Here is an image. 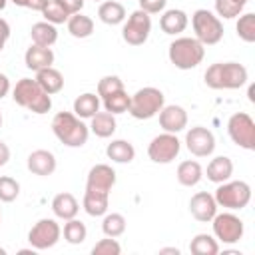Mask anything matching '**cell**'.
<instances>
[{"label":"cell","mask_w":255,"mask_h":255,"mask_svg":"<svg viewBox=\"0 0 255 255\" xmlns=\"http://www.w3.org/2000/svg\"><path fill=\"white\" fill-rule=\"evenodd\" d=\"M203 78L211 90H237L247 84V68L237 62H217L205 70Z\"/></svg>","instance_id":"6da1fadb"},{"label":"cell","mask_w":255,"mask_h":255,"mask_svg":"<svg viewBox=\"0 0 255 255\" xmlns=\"http://www.w3.org/2000/svg\"><path fill=\"white\" fill-rule=\"evenodd\" d=\"M52 131L68 147H82L90 135V128L72 112H58L52 120Z\"/></svg>","instance_id":"7a4b0ae2"},{"label":"cell","mask_w":255,"mask_h":255,"mask_svg":"<svg viewBox=\"0 0 255 255\" xmlns=\"http://www.w3.org/2000/svg\"><path fill=\"white\" fill-rule=\"evenodd\" d=\"M12 98L18 106L34 112V114H48L52 108V98L50 94H46L40 84L32 78H22L16 82L14 90H12Z\"/></svg>","instance_id":"3957f363"},{"label":"cell","mask_w":255,"mask_h":255,"mask_svg":"<svg viewBox=\"0 0 255 255\" xmlns=\"http://www.w3.org/2000/svg\"><path fill=\"white\" fill-rule=\"evenodd\" d=\"M167 56H169V62L175 68H179V70H191V68H197L203 62L205 46L197 38L181 36V38H175L169 44Z\"/></svg>","instance_id":"277c9868"},{"label":"cell","mask_w":255,"mask_h":255,"mask_svg":"<svg viewBox=\"0 0 255 255\" xmlns=\"http://www.w3.org/2000/svg\"><path fill=\"white\" fill-rule=\"evenodd\" d=\"M163 106H165L163 92L153 86H145V88H139L133 96H129L128 112L135 120H149V118L157 116Z\"/></svg>","instance_id":"5b68a950"},{"label":"cell","mask_w":255,"mask_h":255,"mask_svg":"<svg viewBox=\"0 0 255 255\" xmlns=\"http://www.w3.org/2000/svg\"><path fill=\"white\" fill-rule=\"evenodd\" d=\"M191 26H193L195 38L203 46H213V44L221 42V38H223V24H221L219 16H215L213 12H209L205 8H199L193 12Z\"/></svg>","instance_id":"8992f818"},{"label":"cell","mask_w":255,"mask_h":255,"mask_svg":"<svg viewBox=\"0 0 255 255\" xmlns=\"http://www.w3.org/2000/svg\"><path fill=\"white\" fill-rule=\"evenodd\" d=\"M215 203L217 207H225L229 211L243 209L251 201V187L245 181H223L215 189Z\"/></svg>","instance_id":"52a82bcc"},{"label":"cell","mask_w":255,"mask_h":255,"mask_svg":"<svg viewBox=\"0 0 255 255\" xmlns=\"http://www.w3.org/2000/svg\"><path fill=\"white\" fill-rule=\"evenodd\" d=\"M227 133L233 143H237L243 149L253 151L255 149V124L249 114L237 112L227 122Z\"/></svg>","instance_id":"ba28073f"},{"label":"cell","mask_w":255,"mask_h":255,"mask_svg":"<svg viewBox=\"0 0 255 255\" xmlns=\"http://www.w3.org/2000/svg\"><path fill=\"white\" fill-rule=\"evenodd\" d=\"M60 235H62V229H60L58 221L50 219V217H44V219L36 221L34 227L28 231V241H30L32 249L44 251V249L54 247L60 241Z\"/></svg>","instance_id":"9c48e42d"},{"label":"cell","mask_w":255,"mask_h":255,"mask_svg":"<svg viewBox=\"0 0 255 255\" xmlns=\"http://www.w3.org/2000/svg\"><path fill=\"white\" fill-rule=\"evenodd\" d=\"M213 221V235L217 241L225 243V245H231V243H237L241 237H243V221L231 213V211H225V213H215V217L211 219Z\"/></svg>","instance_id":"30bf717a"},{"label":"cell","mask_w":255,"mask_h":255,"mask_svg":"<svg viewBox=\"0 0 255 255\" xmlns=\"http://www.w3.org/2000/svg\"><path fill=\"white\" fill-rule=\"evenodd\" d=\"M181 149V141L175 133H159L147 145V155L153 163H171Z\"/></svg>","instance_id":"8fae6325"},{"label":"cell","mask_w":255,"mask_h":255,"mask_svg":"<svg viewBox=\"0 0 255 255\" xmlns=\"http://www.w3.org/2000/svg\"><path fill=\"white\" fill-rule=\"evenodd\" d=\"M149 32H151V18H149V14L143 12V10H135V12L129 14L128 22L124 24L122 36H124V40L129 46H141L149 38Z\"/></svg>","instance_id":"7c38bea8"},{"label":"cell","mask_w":255,"mask_h":255,"mask_svg":"<svg viewBox=\"0 0 255 255\" xmlns=\"http://www.w3.org/2000/svg\"><path fill=\"white\" fill-rule=\"evenodd\" d=\"M185 145L195 157H207L215 149V135L207 128L195 126L185 133Z\"/></svg>","instance_id":"4fadbf2b"},{"label":"cell","mask_w":255,"mask_h":255,"mask_svg":"<svg viewBox=\"0 0 255 255\" xmlns=\"http://www.w3.org/2000/svg\"><path fill=\"white\" fill-rule=\"evenodd\" d=\"M114 185H116V171L112 169V165H108V163H96L88 171L86 189L98 191V193H108L110 195V191H112Z\"/></svg>","instance_id":"5bb4252c"},{"label":"cell","mask_w":255,"mask_h":255,"mask_svg":"<svg viewBox=\"0 0 255 255\" xmlns=\"http://www.w3.org/2000/svg\"><path fill=\"white\" fill-rule=\"evenodd\" d=\"M159 126L167 133H177L187 128V112L181 106H163L159 110Z\"/></svg>","instance_id":"9a60e30c"},{"label":"cell","mask_w":255,"mask_h":255,"mask_svg":"<svg viewBox=\"0 0 255 255\" xmlns=\"http://www.w3.org/2000/svg\"><path fill=\"white\" fill-rule=\"evenodd\" d=\"M189 211L191 215L201 221V223H207L215 217L217 213V203H215V197L207 191H197L191 199H189Z\"/></svg>","instance_id":"2e32d148"},{"label":"cell","mask_w":255,"mask_h":255,"mask_svg":"<svg viewBox=\"0 0 255 255\" xmlns=\"http://www.w3.org/2000/svg\"><path fill=\"white\" fill-rule=\"evenodd\" d=\"M26 165L34 175L46 177V175H52L56 171V155L48 149H36L28 155Z\"/></svg>","instance_id":"e0dca14e"},{"label":"cell","mask_w":255,"mask_h":255,"mask_svg":"<svg viewBox=\"0 0 255 255\" xmlns=\"http://www.w3.org/2000/svg\"><path fill=\"white\" fill-rule=\"evenodd\" d=\"M24 62H26V68H30L34 72L44 70V68H50L54 64V52H52V48L32 44L26 50V54H24Z\"/></svg>","instance_id":"ac0fdd59"},{"label":"cell","mask_w":255,"mask_h":255,"mask_svg":"<svg viewBox=\"0 0 255 255\" xmlns=\"http://www.w3.org/2000/svg\"><path fill=\"white\" fill-rule=\"evenodd\" d=\"M52 211H54V215H56L58 219L68 221V219H72V217L78 215L80 203H78V199H76L72 193L64 191V193H58V195L52 199Z\"/></svg>","instance_id":"d6986e66"},{"label":"cell","mask_w":255,"mask_h":255,"mask_svg":"<svg viewBox=\"0 0 255 255\" xmlns=\"http://www.w3.org/2000/svg\"><path fill=\"white\" fill-rule=\"evenodd\" d=\"M187 14L183 10H177V8H171V10H165L163 16L159 18V26L165 34L169 36H175V34H181L185 28H187Z\"/></svg>","instance_id":"ffe728a7"},{"label":"cell","mask_w":255,"mask_h":255,"mask_svg":"<svg viewBox=\"0 0 255 255\" xmlns=\"http://www.w3.org/2000/svg\"><path fill=\"white\" fill-rule=\"evenodd\" d=\"M38 84H40V88L46 92V94H58L62 88H64V76H62V72L60 70H56V68H44V70H38L36 72V78H34Z\"/></svg>","instance_id":"44dd1931"},{"label":"cell","mask_w":255,"mask_h":255,"mask_svg":"<svg viewBox=\"0 0 255 255\" xmlns=\"http://www.w3.org/2000/svg\"><path fill=\"white\" fill-rule=\"evenodd\" d=\"M233 175V161L227 155H217L207 165V179L213 183H223Z\"/></svg>","instance_id":"7402d4cb"},{"label":"cell","mask_w":255,"mask_h":255,"mask_svg":"<svg viewBox=\"0 0 255 255\" xmlns=\"http://www.w3.org/2000/svg\"><path fill=\"white\" fill-rule=\"evenodd\" d=\"M82 205L86 209L88 215L92 217H102L108 213V205H110V195L108 193H98V191H90L86 189Z\"/></svg>","instance_id":"603a6c76"},{"label":"cell","mask_w":255,"mask_h":255,"mask_svg":"<svg viewBox=\"0 0 255 255\" xmlns=\"http://www.w3.org/2000/svg\"><path fill=\"white\" fill-rule=\"evenodd\" d=\"M203 177V169L195 159H185L177 165V181L183 187H193L201 181Z\"/></svg>","instance_id":"cb8c5ba5"},{"label":"cell","mask_w":255,"mask_h":255,"mask_svg":"<svg viewBox=\"0 0 255 255\" xmlns=\"http://www.w3.org/2000/svg\"><path fill=\"white\" fill-rule=\"evenodd\" d=\"M30 36H32V42H34L36 46H46V48H50V46H54L56 40H58V30H56L54 24H50V22L44 20V22H36V24L32 26Z\"/></svg>","instance_id":"d4e9b609"},{"label":"cell","mask_w":255,"mask_h":255,"mask_svg":"<svg viewBox=\"0 0 255 255\" xmlns=\"http://www.w3.org/2000/svg\"><path fill=\"white\" fill-rule=\"evenodd\" d=\"M92 124H90V129L98 135V137H110L116 133V128H118V122H116V116L110 114V112H98L96 116L90 118Z\"/></svg>","instance_id":"484cf974"},{"label":"cell","mask_w":255,"mask_h":255,"mask_svg":"<svg viewBox=\"0 0 255 255\" xmlns=\"http://www.w3.org/2000/svg\"><path fill=\"white\" fill-rule=\"evenodd\" d=\"M100 112V96L86 92L74 100V114L82 120H88Z\"/></svg>","instance_id":"4316f807"},{"label":"cell","mask_w":255,"mask_h":255,"mask_svg":"<svg viewBox=\"0 0 255 255\" xmlns=\"http://www.w3.org/2000/svg\"><path fill=\"white\" fill-rule=\"evenodd\" d=\"M106 155H108L112 161H116V163H129V161H133V157H135V149H133V145H131L129 141H126V139H114L112 143H108Z\"/></svg>","instance_id":"83f0119b"},{"label":"cell","mask_w":255,"mask_h":255,"mask_svg":"<svg viewBox=\"0 0 255 255\" xmlns=\"http://www.w3.org/2000/svg\"><path fill=\"white\" fill-rule=\"evenodd\" d=\"M98 16L104 24H110V26H116V24H122L126 20V8L116 2V0H106L100 4L98 8Z\"/></svg>","instance_id":"f1b7e54d"},{"label":"cell","mask_w":255,"mask_h":255,"mask_svg":"<svg viewBox=\"0 0 255 255\" xmlns=\"http://www.w3.org/2000/svg\"><path fill=\"white\" fill-rule=\"evenodd\" d=\"M66 24H68V32L74 38H88L94 32V20L86 14H80V12L72 14Z\"/></svg>","instance_id":"f546056e"},{"label":"cell","mask_w":255,"mask_h":255,"mask_svg":"<svg viewBox=\"0 0 255 255\" xmlns=\"http://www.w3.org/2000/svg\"><path fill=\"white\" fill-rule=\"evenodd\" d=\"M189 251L193 255H217L219 253V243L213 235L197 233L189 243Z\"/></svg>","instance_id":"4dcf8cb0"},{"label":"cell","mask_w":255,"mask_h":255,"mask_svg":"<svg viewBox=\"0 0 255 255\" xmlns=\"http://www.w3.org/2000/svg\"><path fill=\"white\" fill-rule=\"evenodd\" d=\"M102 231L106 237H120L126 231V217L122 213H106L102 221Z\"/></svg>","instance_id":"1f68e13d"},{"label":"cell","mask_w":255,"mask_h":255,"mask_svg":"<svg viewBox=\"0 0 255 255\" xmlns=\"http://www.w3.org/2000/svg\"><path fill=\"white\" fill-rule=\"evenodd\" d=\"M129 108V96L126 94V90H120V92H114L110 96L104 98V110L118 116V114H124L128 112Z\"/></svg>","instance_id":"d6a6232c"},{"label":"cell","mask_w":255,"mask_h":255,"mask_svg":"<svg viewBox=\"0 0 255 255\" xmlns=\"http://www.w3.org/2000/svg\"><path fill=\"white\" fill-rule=\"evenodd\" d=\"M86 235H88V229H86V225H84L80 219L72 217V219L66 221V225H64V239H66L68 243L80 245V243L86 241Z\"/></svg>","instance_id":"836d02e7"},{"label":"cell","mask_w":255,"mask_h":255,"mask_svg":"<svg viewBox=\"0 0 255 255\" xmlns=\"http://www.w3.org/2000/svg\"><path fill=\"white\" fill-rule=\"evenodd\" d=\"M235 30H237V36L243 42H247V44L255 42V14L253 12H247V14L239 16Z\"/></svg>","instance_id":"e575fe53"},{"label":"cell","mask_w":255,"mask_h":255,"mask_svg":"<svg viewBox=\"0 0 255 255\" xmlns=\"http://www.w3.org/2000/svg\"><path fill=\"white\" fill-rule=\"evenodd\" d=\"M42 16L46 18V22H50V24H64V22H68V18H70V14L58 4V0H48L46 2V6L42 8Z\"/></svg>","instance_id":"d590c367"},{"label":"cell","mask_w":255,"mask_h":255,"mask_svg":"<svg viewBox=\"0 0 255 255\" xmlns=\"http://www.w3.org/2000/svg\"><path fill=\"white\" fill-rule=\"evenodd\" d=\"M243 8H245V4L241 0H215V12H217V16H221L225 20L239 16Z\"/></svg>","instance_id":"8d00e7d4"},{"label":"cell","mask_w":255,"mask_h":255,"mask_svg":"<svg viewBox=\"0 0 255 255\" xmlns=\"http://www.w3.org/2000/svg\"><path fill=\"white\" fill-rule=\"evenodd\" d=\"M18 195H20V183L10 175H2L0 177V201L10 203Z\"/></svg>","instance_id":"74e56055"},{"label":"cell","mask_w":255,"mask_h":255,"mask_svg":"<svg viewBox=\"0 0 255 255\" xmlns=\"http://www.w3.org/2000/svg\"><path fill=\"white\" fill-rule=\"evenodd\" d=\"M124 90V82L118 78V76H104L100 82H98V96L104 100L106 96L114 94V92H120Z\"/></svg>","instance_id":"f35d334b"},{"label":"cell","mask_w":255,"mask_h":255,"mask_svg":"<svg viewBox=\"0 0 255 255\" xmlns=\"http://www.w3.org/2000/svg\"><path fill=\"white\" fill-rule=\"evenodd\" d=\"M92 253L94 255H120L122 253V245L114 237H106V239H100L92 247Z\"/></svg>","instance_id":"ab89813d"},{"label":"cell","mask_w":255,"mask_h":255,"mask_svg":"<svg viewBox=\"0 0 255 255\" xmlns=\"http://www.w3.org/2000/svg\"><path fill=\"white\" fill-rule=\"evenodd\" d=\"M137 2H139V10L147 14H159L167 4V0H137Z\"/></svg>","instance_id":"60d3db41"},{"label":"cell","mask_w":255,"mask_h":255,"mask_svg":"<svg viewBox=\"0 0 255 255\" xmlns=\"http://www.w3.org/2000/svg\"><path fill=\"white\" fill-rule=\"evenodd\" d=\"M58 4L72 16V14H76V12H80L82 8H84V0H58Z\"/></svg>","instance_id":"b9f144b4"},{"label":"cell","mask_w":255,"mask_h":255,"mask_svg":"<svg viewBox=\"0 0 255 255\" xmlns=\"http://www.w3.org/2000/svg\"><path fill=\"white\" fill-rule=\"evenodd\" d=\"M16 6H22V8H30V10H36V12H42V8L46 6L48 0H12Z\"/></svg>","instance_id":"7bdbcfd3"},{"label":"cell","mask_w":255,"mask_h":255,"mask_svg":"<svg viewBox=\"0 0 255 255\" xmlns=\"http://www.w3.org/2000/svg\"><path fill=\"white\" fill-rule=\"evenodd\" d=\"M8 38H10V26H8V22L4 18H0V52L4 50Z\"/></svg>","instance_id":"ee69618b"},{"label":"cell","mask_w":255,"mask_h":255,"mask_svg":"<svg viewBox=\"0 0 255 255\" xmlns=\"http://www.w3.org/2000/svg\"><path fill=\"white\" fill-rule=\"evenodd\" d=\"M8 92H10V80H8V76H6V74H2V72H0V100H2Z\"/></svg>","instance_id":"f6af8a7d"},{"label":"cell","mask_w":255,"mask_h":255,"mask_svg":"<svg viewBox=\"0 0 255 255\" xmlns=\"http://www.w3.org/2000/svg\"><path fill=\"white\" fill-rule=\"evenodd\" d=\"M8 159H10V147H8L4 141H0V167L6 165Z\"/></svg>","instance_id":"bcb514c9"},{"label":"cell","mask_w":255,"mask_h":255,"mask_svg":"<svg viewBox=\"0 0 255 255\" xmlns=\"http://www.w3.org/2000/svg\"><path fill=\"white\" fill-rule=\"evenodd\" d=\"M159 253H175V255H179V249H175V247H167V249H159Z\"/></svg>","instance_id":"7dc6e473"},{"label":"cell","mask_w":255,"mask_h":255,"mask_svg":"<svg viewBox=\"0 0 255 255\" xmlns=\"http://www.w3.org/2000/svg\"><path fill=\"white\" fill-rule=\"evenodd\" d=\"M255 86H249V102H255Z\"/></svg>","instance_id":"c3c4849f"},{"label":"cell","mask_w":255,"mask_h":255,"mask_svg":"<svg viewBox=\"0 0 255 255\" xmlns=\"http://www.w3.org/2000/svg\"><path fill=\"white\" fill-rule=\"evenodd\" d=\"M6 8V0H0V10H4Z\"/></svg>","instance_id":"681fc988"},{"label":"cell","mask_w":255,"mask_h":255,"mask_svg":"<svg viewBox=\"0 0 255 255\" xmlns=\"http://www.w3.org/2000/svg\"><path fill=\"white\" fill-rule=\"evenodd\" d=\"M0 255H6V249H2V247H0Z\"/></svg>","instance_id":"f907efd6"},{"label":"cell","mask_w":255,"mask_h":255,"mask_svg":"<svg viewBox=\"0 0 255 255\" xmlns=\"http://www.w3.org/2000/svg\"><path fill=\"white\" fill-rule=\"evenodd\" d=\"M0 128H2V114H0Z\"/></svg>","instance_id":"816d5d0a"},{"label":"cell","mask_w":255,"mask_h":255,"mask_svg":"<svg viewBox=\"0 0 255 255\" xmlns=\"http://www.w3.org/2000/svg\"><path fill=\"white\" fill-rule=\"evenodd\" d=\"M241 2H243V4H247V2H249V0H241Z\"/></svg>","instance_id":"f5cc1de1"},{"label":"cell","mask_w":255,"mask_h":255,"mask_svg":"<svg viewBox=\"0 0 255 255\" xmlns=\"http://www.w3.org/2000/svg\"><path fill=\"white\" fill-rule=\"evenodd\" d=\"M94 2H102V0H94Z\"/></svg>","instance_id":"db71d44e"},{"label":"cell","mask_w":255,"mask_h":255,"mask_svg":"<svg viewBox=\"0 0 255 255\" xmlns=\"http://www.w3.org/2000/svg\"><path fill=\"white\" fill-rule=\"evenodd\" d=\"M0 219H2V213H0Z\"/></svg>","instance_id":"11a10c76"}]
</instances>
